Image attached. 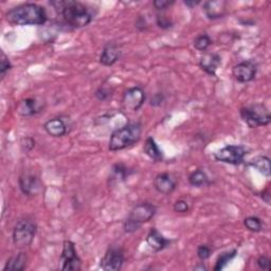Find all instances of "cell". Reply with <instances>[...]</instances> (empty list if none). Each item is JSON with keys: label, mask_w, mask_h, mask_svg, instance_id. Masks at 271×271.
Wrapping results in <instances>:
<instances>
[{"label": "cell", "mask_w": 271, "mask_h": 271, "mask_svg": "<svg viewBox=\"0 0 271 271\" xmlns=\"http://www.w3.org/2000/svg\"><path fill=\"white\" fill-rule=\"evenodd\" d=\"M249 166L258 170L260 173L269 177L271 175V168H270V159L267 156H259L250 161Z\"/></svg>", "instance_id": "7402d4cb"}, {"label": "cell", "mask_w": 271, "mask_h": 271, "mask_svg": "<svg viewBox=\"0 0 271 271\" xmlns=\"http://www.w3.org/2000/svg\"><path fill=\"white\" fill-rule=\"evenodd\" d=\"M227 3L223 0L219 2H208L204 5V11L209 20H219L226 14Z\"/></svg>", "instance_id": "d6986e66"}, {"label": "cell", "mask_w": 271, "mask_h": 271, "mask_svg": "<svg viewBox=\"0 0 271 271\" xmlns=\"http://www.w3.org/2000/svg\"><path fill=\"white\" fill-rule=\"evenodd\" d=\"M147 243L152 250H154L155 252H159L169 247L172 241L166 239L156 228H152L148 233Z\"/></svg>", "instance_id": "ac0fdd59"}, {"label": "cell", "mask_w": 271, "mask_h": 271, "mask_svg": "<svg viewBox=\"0 0 271 271\" xmlns=\"http://www.w3.org/2000/svg\"><path fill=\"white\" fill-rule=\"evenodd\" d=\"M142 135V124L140 122H132L124 125L123 128L113 132L110 139V151L117 152L129 148L137 143Z\"/></svg>", "instance_id": "3957f363"}, {"label": "cell", "mask_w": 271, "mask_h": 271, "mask_svg": "<svg viewBox=\"0 0 271 271\" xmlns=\"http://www.w3.org/2000/svg\"><path fill=\"white\" fill-rule=\"evenodd\" d=\"M198 4H200V2H185V5L190 7V8H193V7H196Z\"/></svg>", "instance_id": "74e56055"}, {"label": "cell", "mask_w": 271, "mask_h": 271, "mask_svg": "<svg viewBox=\"0 0 271 271\" xmlns=\"http://www.w3.org/2000/svg\"><path fill=\"white\" fill-rule=\"evenodd\" d=\"M212 39L207 33L198 35L194 40V47L198 51H207L208 48L212 45Z\"/></svg>", "instance_id": "484cf974"}, {"label": "cell", "mask_w": 271, "mask_h": 271, "mask_svg": "<svg viewBox=\"0 0 271 271\" xmlns=\"http://www.w3.org/2000/svg\"><path fill=\"white\" fill-rule=\"evenodd\" d=\"M112 95H113V90L104 85L99 87V89L96 92V97L100 101H106L107 99H110L112 97Z\"/></svg>", "instance_id": "f1b7e54d"}, {"label": "cell", "mask_w": 271, "mask_h": 271, "mask_svg": "<svg viewBox=\"0 0 271 271\" xmlns=\"http://www.w3.org/2000/svg\"><path fill=\"white\" fill-rule=\"evenodd\" d=\"M238 255V251L236 249H233L231 251H227V252H224V254H222L218 261H216V264H215V267H214V270L215 271H220V270H223L230 261H232L234 258L237 257Z\"/></svg>", "instance_id": "cb8c5ba5"}, {"label": "cell", "mask_w": 271, "mask_h": 271, "mask_svg": "<svg viewBox=\"0 0 271 271\" xmlns=\"http://www.w3.org/2000/svg\"><path fill=\"white\" fill-rule=\"evenodd\" d=\"M248 150L243 146H227L214 154V159L223 164L239 166L244 162Z\"/></svg>", "instance_id": "52a82bcc"}, {"label": "cell", "mask_w": 271, "mask_h": 271, "mask_svg": "<svg viewBox=\"0 0 271 271\" xmlns=\"http://www.w3.org/2000/svg\"><path fill=\"white\" fill-rule=\"evenodd\" d=\"M162 101H164V97H162L160 94L155 95L152 98V100H151V105H153V106H159V105H161Z\"/></svg>", "instance_id": "d590c367"}, {"label": "cell", "mask_w": 271, "mask_h": 271, "mask_svg": "<svg viewBox=\"0 0 271 271\" xmlns=\"http://www.w3.org/2000/svg\"><path fill=\"white\" fill-rule=\"evenodd\" d=\"M18 184H20L22 192L27 196H36L42 190V183L40 178L29 172L20 176Z\"/></svg>", "instance_id": "4fadbf2b"}, {"label": "cell", "mask_w": 271, "mask_h": 271, "mask_svg": "<svg viewBox=\"0 0 271 271\" xmlns=\"http://www.w3.org/2000/svg\"><path fill=\"white\" fill-rule=\"evenodd\" d=\"M157 25L159 26V28L167 30V29L172 28L173 23H172V21L170 20L168 16L159 14V15H157Z\"/></svg>", "instance_id": "4dcf8cb0"}, {"label": "cell", "mask_w": 271, "mask_h": 271, "mask_svg": "<svg viewBox=\"0 0 271 271\" xmlns=\"http://www.w3.org/2000/svg\"><path fill=\"white\" fill-rule=\"evenodd\" d=\"M71 124L69 122V119H64L63 117H57L48 120L44 124V130L46 133L54 138H60L64 137L70 132Z\"/></svg>", "instance_id": "7c38bea8"}, {"label": "cell", "mask_w": 271, "mask_h": 271, "mask_svg": "<svg viewBox=\"0 0 271 271\" xmlns=\"http://www.w3.org/2000/svg\"><path fill=\"white\" fill-rule=\"evenodd\" d=\"M27 256L24 252H21L8 260L4 267V271H22L26 268Z\"/></svg>", "instance_id": "44dd1931"}, {"label": "cell", "mask_w": 271, "mask_h": 271, "mask_svg": "<svg viewBox=\"0 0 271 271\" xmlns=\"http://www.w3.org/2000/svg\"><path fill=\"white\" fill-rule=\"evenodd\" d=\"M45 102L40 98H27L17 105V114L22 117H32L43 112Z\"/></svg>", "instance_id": "5bb4252c"}, {"label": "cell", "mask_w": 271, "mask_h": 271, "mask_svg": "<svg viewBox=\"0 0 271 271\" xmlns=\"http://www.w3.org/2000/svg\"><path fill=\"white\" fill-rule=\"evenodd\" d=\"M11 69L12 64L9 58L6 56L4 51H2V57H0V76H2V79H5V77Z\"/></svg>", "instance_id": "4316f807"}, {"label": "cell", "mask_w": 271, "mask_h": 271, "mask_svg": "<svg viewBox=\"0 0 271 271\" xmlns=\"http://www.w3.org/2000/svg\"><path fill=\"white\" fill-rule=\"evenodd\" d=\"M62 270L64 271H78L82 268V261L78 255L76 245L71 241H65L61 256Z\"/></svg>", "instance_id": "ba28073f"}, {"label": "cell", "mask_w": 271, "mask_h": 271, "mask_svg": "<svg viewBox=\"0 0 271 271\" xmlns=\"http://www.w3.org/2000/svg\"><path fill=\"white\" fill-rule=\"evenodd\" d=\"M222 64V58L216 53H205L200 60L201 68L211 77L216 76V71Z\"/></svg>", "instance_id": "e0dca14e"}, {"label": "cell", "mask_w": 271, "mask_h": 271, "mask_svg": "<svg viewBox=\"0 0 271 271\" xmlns=\"http://www.w3.org/2000/svg\"><path fill=\"white\" fill-rule=\"evenodd\" d=\"M146 102V93L141 87H132L125 90L122 97V104L126 111L137 112Z\"/></svg>", "instance_id": "30bf717a"}, {"label": "cell", "mask_w": 271, "mask_h": 271, "mask_svg": "<svg viewBox=\"0 0 271 271\" xmlns=\"http://www.w3.org/2000/svg\"><path fill=\"white\" fill-rule=\"evenodd\" d=\"M35 147V141L32 138H24L22 140V148L24 151L29 152Z\"/></svg>", "instance_id": "e575fe53"}, {"label": "cell", "mask_w": 271, "mask_h": 271, "mask_svg": "<svg viewBox=\"0 0 271 271\" xmlns=\"http://www.w3.org/2000/svg\"><path fill=\"white\" fill-rule=\"evenodd\" d=\"M153 5L157 10L162 11V10H166L167 8L171 7L172 5H174V2H167V0H156Z\"/></svg>", "instance_id": "836d02e7"}, {"label": "cell", "mask_w": 271, "mask_h": 271, "mask_svg": "<svg viewBox=\"0 0 271 271\" xmlns=\"http://www.w3.org/2000/svg\"><path fill=\"white\" fill-rule=\"evenodd\" d=\"M262 198L263 201L267 204V205H270V192L268 190H265L263 193H262Z\"/></svg>", "instance_id": "8d00e7d4"}, {"label": "cell", "mask_w": 271, "mask_h": 271, "mask_svg": "<svg viewBox=\"0 0 271 271\" xmlns=\"http://www.w3.org/2000/svg\"><path fill=\"white\" fill-rule=\"evenodd\" d=\"M258 67L252 61H244L236 65L232 69V75L240 83H249L257 76Z\"/></svg>", "instance_id": "8fae6325"}, {"label": "cell", "mask_w": 271, "mask_h": 271, "mask_svg": "<svg viewBox=\"0 0 271 271\" xmlns=\"http://www.w3.org/2000/svg\"><path fill=\"white\" fill-rule=\"evenodd\" d=\"M50 5L62 15L64 22L72 28H83L93 22L94 16L90 9L76 0H56Z\"/></svg>", "instance_id": "6da1fadb"}, {"label": "cell", "mask_w": 271, "mask_h": 271, "mask_svg": "<svg viewBox=\"0 0 271 271\" xmlns=\"http://www.w3.org/2000/svg\"><path fill=\"white\" fill-rule=\"evenodd\" d=\"M173 209H174V211H175L176 213L184 214V213L189 212V210H190V206H189V204H188L187 201H185V200H179V201H177V202L174 204Z\"/></svg>", "instance_id": "1f68e13d"}, {"label": "cell", "mask_w": 271, "mask_h": 271, "mask_svg": "<svg viewBox=\"0 0 271 271\" xmlns=\"http://www.w3.org/2000/svg\"><path fill=\"white\" fill-rule=\"evenodd\" d=\"M189 183L196 188H202L210 185L208 175L203 170H196L189 176Z\"/></svg>", "instance_id": "603a6c76"}, {"label": "cell", "mask_w": 271, "mask_h": 271, "mask_svg": "<svg viewBox=\"0 0 271 271\" xmlns=\"http://www.w3.org/2000/svg\"><path fill=\"white\" fill-rule=\"evenodd\" d=\"M212 255V249L208 245H201L197 248V257L202 261L208 260Z\"/></svg>", "instance_id": "f546056e"}, {"label": "cell", "mask_w": 271, "mask_h": 271, "mask_svg": "<svg viewBox=\"0 0 271 271\" xmlns=\"http://www.w3.org/2000/svg\"><path fill=\"white\" fill-rule=\"evenodd\" d=\"M7 21L16 26H41L47 20V12L44 7L28 3L17 6L7 12Z\"/></svg>", "instance_id": "7a4b0ae2"}, {"label": "cell", "mask_w": 271, "mask_h": 271, "mask_svg": "<svg viewBox=\"0 0 271 271\" xmlns=\"http://www.w3.org/2000/svg\"><path fill=\"white\" fill-rule=\"evenodd\" d=\"M38 232V225L30 219L20 220L13 229V243L16 248L29 247Z\"/></svg>", "instance_id": "8992f818"}, {"label": "cell", "mask_w": 271, "mask_h": 271, "mask_svg": "<svg viewBox=\"0 0 271 271\" xmlns=\"http://www.w3.org/2000/svg\"><path fill=\"white\" fill-rule=\"evenodd\" d=\"M244 225L250 232L258 233L263 230V223L257 216H248L244 220Z\"/></svg>", "instance_id": "d4e9b609"}, {"label": "cell", "mask_w": 271, "mask_h": 271, "mask_svg": "<svg viewBox=\"0 0 271 271\" xmlns=\"http://www.w3.org/2000/svg\"><path fill=\"white\" fill-rule=\"evenodd\" d=\"M143 151H144V154H146L149 158H151L153 161L155 162L164 161V153H162V151L158 147V144L152 137H149L147 139L146 144H144Z\"/></svg>", "instance_id": "ffe728a7"}, {"label": "cell", "mask_w": 271, "mask_h": 271, "mask_svg": "<svg viewBox=\"0 0 271 271\" xmlns=\"http://www.w3.org/2000/svg\"><path fill=\"white\" fill-rule=\"evenodd\" d=\"M195 270H207V268H206V266L204 265V264H200V265H197L195 268H194Z\"/></svg>", "instance_id": "f35d334b"}, {"label": "cell", "mask_w": 271, "mask_h": 271, "mask_svg": "<svg viewBox=\"0 0 271 271\" xmlns=\"http://www.w3.org/2000/svg\"><path fill=\"white\" fill-rule=\"evenodd\" d=\"M124 251L119 246H110L101 260V268L105 271H119L124 264Z\"/></svg>", "instance_id": "9c48e42d"}, {"label": "cell", "mask_w": 271, "mask_h": 271, "mask_svg": "<svg viewBox=\"0 0 271 271\" xmlns=\"http://www.w3.org/2000/svg\"><path fill=\"white\" fill-rule=\"evenodd\" d=\"M257 264L259 266L260 269L262 270H270V264H271V261L268 257L266 256H261L258 261H257Z\"/></svg>", "instance_id": "d6a6232c"}, {"label": "cell", "mask_w": 271, "mask_h": 271, "mask_svg": "<svg viewBox=\"0 0 271 271\" xmlns=\"http://www.w3.org/2000/svg\"><path fill=\"white\" fill-rule=\"evenodd\" d=\"M154 187L158 193L164 195H170L176 190L177 182L171 174L161 173L155 177Z\"/></svg>", "instance_id": "9a60e30c"}, {"label": "cell", "mask_w": 271, "mask_h": 271, "mask_svg": "<svg viewBox=\"0 0 271 271\" xmlns=\"http://www.w3.org/2000/svg\"><path fill=\"white\" fill-rule=\"evenodd\" d=\"M113 173H114V176L116 178H119L124 180L125 178H128L131 174V171L130 169L126 168L125 166L123 165H116L114 168H113Z\"/></svg>", "instance_id": "83f0119b"}, {"label": "cell", "mask_w": 271, "mask_h": 271, "mask_svg": "<svg viewBox=\"0 0 271 271\" xmlns=\"http://www.w3.org/2000/svg\"><path fill=\"white\" fill-rule=\"evenodd\" d=\"M157 213V207L151 203H141L133 208L124 223V231L134 233L146 223H149Z\"/></svg>", "instance_id": "277c9868"}, {"label": "cell", "mask_w": 271, "mask_h": 271, "mask_svg": "<svg viewBox=\"0 0 271 271\" xmlns=\"http://www.w3.org/2000/svg\"><path fill=\"white\" fill-rule=\"evenodd\" d=\"M241 118L250 129H258L260 126H267L271 122V116L265 104H252L242 107L240 111Z\"/></svg>", "instance_id": "5b68a950"}, {"label": "cell", "mask_w": 271, "mask_h": 271, "mask_svg": "<svg viewBox=\"0 0 271 271\" xmlns=\"http://www.w3.org/2000/svg\"><path fill=\"white\" fill-rule=\"evenodd\" d=\"M122 51L120 47L115 43H108L104 46L100 56V63L103 66H113L121 58Z\"/></svg>", "instance_id": "2e32d148"}]
</instances>
